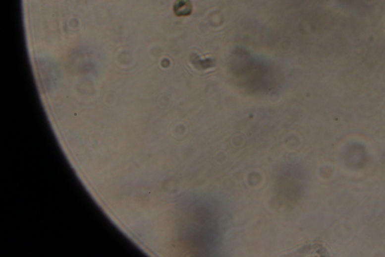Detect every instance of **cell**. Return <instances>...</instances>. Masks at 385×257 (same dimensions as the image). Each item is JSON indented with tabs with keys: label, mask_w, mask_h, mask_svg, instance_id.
Listing matches in <instances>:
<instances>
[{
	"label": "cell",
	"mask_w": 385,
	"mask_h": 257,
	"mask_svg": "<svg viewBox=\"0 0 385 257\" xmlns=\"http://www.w3.org/2000/svg\"><path fill=\"white\" fill-rule=\"evenodd\" d=\"M192 4L190 0H178L174 5V13L178 17L188 16L192 12Z\"/></svg>",
	"instance_id": "obj_1"
}]
</instances>
